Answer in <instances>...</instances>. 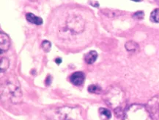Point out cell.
<instances>
[{"label": "cell", "mask_w": 159, "mask_h": 120, "mask_svg": "<svg viewBox=\"0 0 159 120\" xmlns=\"http://www.w3.org/2000/svg\"><path fill=\"white\" fill-rule=\"evenodd\" d=\"M125 49L128 52H135V51L139 50V45L136 42L132 41H128L125 45Z\"/></svg>", "instance_id": "11"}, {"label": "cell", "mask_w": 159, "mask_h": 120, "mask_svg": "<svg viewBox=\"0 0 159 120\" xmlns=\"http://www.w3.org/2000/svg\"><path fill=\"white\" fill-rule=\"evenodd\" d=\"M41 47H42L43 51H45L46 52H49L51 50V43L48 41H43Z\"/></svg>", "instance_id": "15"}, {"label": "cell", "mask_w": 159, "mask_h": 120, "mask_svg": "<svg viewBox=\"0 0 159 120\" xmlns=\"http://www.w3.org/2000/svg\"><path fill=\"white\" fill-rule=\"evenodd\" d=\"M104 99L109 106L113 109L118 116L124 115L126 105V97L122 89L118 87H111L104 96Z\"/></svg>", "instance_id": "1"}, {"label": "cell", "mask_w": 159, "mask_h": 120, "mask_svg": "<svg viewBox=\"0 0 159 120\" xmlns=\"http://www.w3.org/2000/svg\"><path fill=\"white\" fill-rule=\"evenodd\" d=\"M155 1H156V2H158V4H159V0H155Z\"/></svg>", "instance_id": "19"}, {"label": "cell", "mask_w": 159, "mask_h": 120, "mask_svg": "<svg viewBox=\"0 0 159 120\" xmlns=\"http://www.w3.org/2000/svg\"><path fill=\"white\" fill-rule=\"evenodd\" d=\"M88 92L93 94H101L102 92V88L98 85H90L88 87Z\"/></svg>", "instance_id": "13"}, {"label": "cell", "mask_w": 159, "mask_h": 120, "mask_svg": "<svg viewBox=\"0 0 159 120\" xmlns=\"http://www.w3.org/2000/svg\"><path fill=\"white\" fill-rule=\"evenodd\" d=\"M153 120L159 119V95L155 96L146 105Z\"/></svg>", "instance_id": "5"}, {"label": "cell", "mask_w": 159, "mask_h": 120, "mask_svg": "<svg viewBox=\"0 0 159 120\" xmlns=\"http://www.w3.org/2000/svg\"><path fill=\"white\" fill-rule=\"evenodd\" d=\"M67 27L70 32L73 33H78L83 31L84 28V21L79 16H70V19L67 22Z\"/></svg>", "instance_id": "3"}, {"label": "cell", "mask_w": 159, "mask_h": 120, "mask_svg": "<svg viewBox=\"0 0 159 120\" xmlns=\"http://www.w3.org/2000/svg\"><path fill=\"white\" fill-rule=\"evenodd\" d=\"M84 78H85V76L82 72H76L71 74L70 81L73 85H81L84 83Z\"/></svg>", "instance_id": "6"}, {"label": "cell", "mask_w": 159, "mask_h": 120, "mask_svg": "<svg viewBox=\"0 0 159 120\" xmlns=\"http://www.w3.org/2000/svg\"><path fill=\"white\" fill-rule=\"evenodd\" d=\"M131 1H133V2H140V0H131Z\"/></svg>", "instance_id": "18"}, {"label": "cell", "mask_w": 159, "mask_h": 120, "mask_svg": "<svg viewBox=\"0 0 159 120\" xmlns=\"http://www.w3.org/2000/svg\"><path fill=\"white\" fill-rule=\"evenodd\" d=\"M26 18L27 21L32 24H35L41 25L43 24V19L41 18L37 17V16L34 15L33 13H28L26 15Z\"/></svg>", "instance_id": "8"}, {"label": "cell", "mask_w": 159, "mask_h": 120, "mask_svg": "<svg viewBox=\"0 0 159 120\" xmlns=\"http://www.w3.org/2000/svg\"><path fill=\"white\" fill-rule=\"evenodd\" d=\"M150 20L154 23H159V8L155 9L151 13Z\"/></svg>", "instance_id": "14"}, {"label": "cell", "mask_w": 159, "mask_h": 120, "mask_svg": "<svg viewBox=\"0 0 159 120\" xmlns=\"http://www.w3.org/2000/svg\"><path fill=\"white\" fill-rule=\"evenodd\" d=\"M97 58V53L95 51H90V52H88L87 54H86L85 58V62L88 64H92L96 61Z\"/></svg>", "instance_id": "9"}, {"label": "cell", "mask_w": 159, "mask_h": 120, "mask_svg": "<svg viewBox=\"0 0 159 120\" xmlns=\"http://www.w3.org/2000/svg\"><path fill=\"white\" fill-rule=\"evenodd\" d=\"M0 42H1V47H0V50H1V53L6 52L9 49L10 47V39H9L8 36L6 33L1 32V35H0Z\"/></svg>", "instance_id": "7"}, {"label": "cell", "mask_w": 159, "mask_h": 120, "mask_svg": "<svg viewBox=\"0 0 159 120\" xmlns=\"http://www.w3.org/2000/svg\"><path fill=\"white\" fill-rule=\"evenodd\" d=\"M124 120H153L146 105L133 104L125 109Z\"/></svg>", "instance_id": "2"}, {"label": "cell", "mask_w": 159, "mask_h": 120, "mask_svg": "<svg viewBox=\"0 0 159 120\" xmlns=\"http://www.w3.org/2000/svg\"><path fill=\"white\" fill-rule=\"evenodd\" d=\"M9 64V60L6 58H2L1 59V62H0V68H1V72H5V71L8 69Z\"/></svg>", "instance_id": "12"}, {"label": "cell", "mask_w": 159, "mask_h": 120, "mask_svg": "<svg viewBox=\"0 0 159 120\" xmlns=\"http://www.w3.org/2000/svg\"><path fill=\"white\" fill-rule=\"evenodd\" d=\"M55 62L59 64V63H61V62H62V60H61L60 58H57V59L55 60Z\"/></svg>", "instance_id": "17"}, {"label": "cell", "mask_w": 159, "mask_h": 120, "mask_svg": "<svg viewBox=\"0 0 159 120\" xmlns=\"http://www.w3.org/2000/svg\"><path fill=\"white\" fill-rule=\"evenodd\" d=\"M133 17L136 19H142L144 17V13L142 11H138L133 14Z\"/></svg>", "instance_id": "16"}, {"label": "cell", "mask_w": 159, "mask_h": 120, "mask_svg": "<svg viewBox=\"0 0 159 120\" xmlns=\"http://www.w3.org/2000/svg\"><path fill=\"white\" fill-rule=\"evenodd\" d=\"M99 114H100L101 118L103 120H109L111 117V111H110L109 109L101 108L99 109Z\"/></svg>", "instance_id": "10"}, {"label": "cell", "mask_w": 159, "mask_h": 120, "mask_svg": "<svg viewBox=\"0 0 159 120\" xmlns=\"http://www.w3.org/2000/svg\"><path fill=\"white\" fill-rule=\"evenodd\" d=\"M18 84L12 83L11 81H10V83H8L10 99L12 101V103H16V104L21 103L22 101V92H21L19 85Z\"/></svg>", "instance_id": "4"}]
</instances>
